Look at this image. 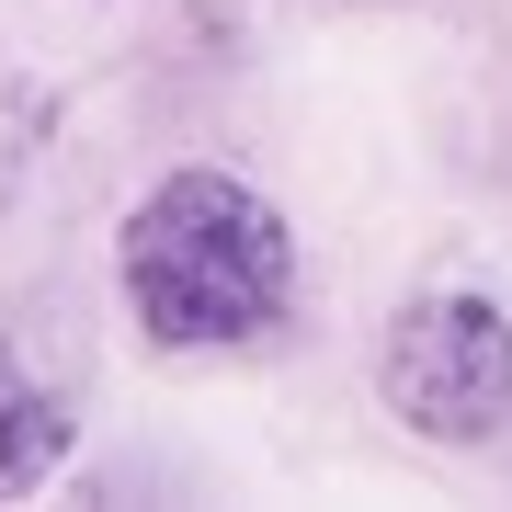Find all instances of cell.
<instances>
[{
  "label": "cell",
  "mask_w": 512,
  "mask_h": 512,
  "mask_svg": "<svg viewBox=\"0 0 512 512\" xmlns=\"http://www.w3.org/2000/svg\"><path fill=\"white\" fill-rule=\"evenodd\" d=\"M296 228L251 171L183 160L160 171L114 228V296L148 353H251L296 319Z\"/></svg>",
  "instance_id": "1"
},
{
  "label": "cell",
  "mask_w": 512,
  "mask_h": 512,
  "mask_svg": "<svg viewBox=\"0 0 512 512\" xmlns=\"http://www.w3.org/2000/svg\"><path fill=\"white\" fill-rule=\"evenodd\" d=\"M376 399L399 410V433L478 456L512 433V308L490 285H421L376 330Z\"/></svg>",
  "instance_id": "2"
},
{
  "label": "cell",
  "mask_w": 512,
  "mask_h": 512,
  "mask_svg": "<svg viewBox=\"0 0 512 512\" xmlns=\"http://www.w3.org/2000/svg\"><path fill=\"white\" fill-rule=\"evenodd\" d=\"M80 444V399L57 376H35V353L0 330V501H35Z\"/></svg>",
  "instance_id": "3"
}]
</instances>
